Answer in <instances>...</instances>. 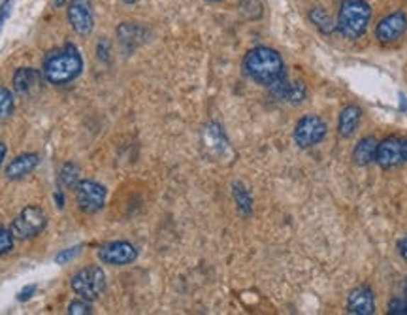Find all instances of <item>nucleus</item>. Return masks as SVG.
<instances>
[{"instance_id":"nucleus-11","label":"nucleus","mask_w":407,"mask_h":315,"mask_svg":"<svg viewBox=\"0 0 407 315\" xmlns=\"http://www.w3.org/2000/svg\"><path fill=\"white\" fill-rule=\"evenodd\" d=\"M407 31V17L403 11H394L391 16L383 17L377 27H375V36L383 44H392L406 34Z\"/></svg>"},{"instance_id":"nucleus-1","label":"nucleus","mask_w":407,"mask_h":315,"mask_svg":"<svg viewBox=\"0 0 407 315\" xmlns=\"http://www.w3.org/2000/svg\"><path fill=\"white\" fill-rule=\"evenodd\" d=\"M243 70L249 78L262 87H272L274 83L286 76L285 62L279 53L266 45H259L249 51L243 59Z\"/></svg>"},{"instance_id":"nucleus-28","label":"nucleus","mask_w":407,"mask_h":315,"mask_svg":"<svg viewBox=\"0 0 407 315\" xmlns=\"http://www.w3.org/2000/svg\"><path fill=\"white\" fill-rule=\"evenodd\" d=\"M13 2H16V0H4V2L0 4V31H2V27L6 25V21L10 19L11 10H13Z\"/></svg>"},{"instance_id":"nucleus-33","label":"nucleus","mask_w":407,"mask_h":315,"mask_svg":"<svg viewBox=\"0 0 407 315\" xmlns=\"http://www.w3.org/2000/svg\"><path fill=\"white\" fill-rule=\"evenodd\" d=\"M68 0H55V6H62V4H67Z\"/></svg>"},{"instance_id":"nucleus-21","label":"nucleus","mask_w":407,"mask_h":315,"mask_svg":"<svg viewBox=\"0 0 407 315\" xmlns=\"http://www.w3.org/2000/svg\"><path fill=\"white\" fill-rule=\"evenodd\" d=\"M309 21L313 23L323 34H332L336 31V23L328 16V11L323 10V8H313L309 11Z\"/></svg>"},{"instance_id":"nucleus-27","label":"nucleus","mask_w":407,"mask_h":315,"mask_svg":"<svg viewBox=\"0 0 407 315\" xmlns=\"http://www.w3.org/2000/svg\"><path fill=\"white\" fill-rule=\"evenodd\" d=\"M389 314L407 315V299H392L389 302Z\"/></svg>"},{"instance_id":"nucleus-25","label":"nucleus","mask_w":407,"mask_h":315,"mask_svg":"<svg viewBox=\"0 0 407 315\" xmlns=\"http://www.w3.org/2000/svg\"><path fill=\"white\" fill-rule=\"evenodd\" d=\"M79 251H82V245H74V248L65 249V251H61V253L57 255L55 262L57 265H67V262H70V260L74 259Z\"/></svg>"},{"instance_id":"nucleus-26","label":"nucleus","mask_w":407,"mask_h":315,"mask_svg":"<svg viewBox=\"0 0 407 315\" xmlns=\"http://www.w3.org/2000/svg\"><path fill=\"white\" fill-rule=\"evenodd\" d=\"M68 314H72V315L91 314V306H89V300H77V302H72V304L68 306Z\"/></svg>"},{"instance_id":"nucleus-15","label":"nucleus","mask_w":407,"mask_h":315,"mask_svg":"<svg viewBox=\"0 0 407 315\" xmlns=\"http://www.w3.org/2000/svg\"><path fill=\"white\" fill-rule=\"evenodd\" d=\"M203 144L209 150V153H213L217 157L225 155L228 148H230L225 136V131L217 123H209L208 127L203 128Z\"/></svg>"},{"instance_id":"nucleus-31","label":"nucleus","mask_w":407,"mask_h":315,"mask_svg":"<svg viewBox=\"0 0 407 315\" xmlns=\"http://www.w3.org/2000/svg\"><path fill=\"white\" fill-rule=\"evenodd\" d=\"M6 151H8V148H6V144H4V142H0V166H2V162H4Z\"/></svg>"},{"instance_id":"nucleus-9","label":"nucleus","mask_w":407,"mask_h":315,"mask_svg":"<svg viewBox=\"0 0 407 315\" xmlns=\"http://www.w3.org/2000/svg\"><path fill=\"white\" fill-rule=\"evenodd\" d=\"M68 21L79 36H89L94 27V13L91 0H72L68 4Z\"/></svg>"},{"instance_id":"nucleus-17","label":"nucleus","mask_w":407,"mask_h":315,"mask_svg":"<svg viewBox=\"0 0 407 315\" xmlns=\"http://www.w3.org/2000/svg\"><path fill=\"white\" fill-rule=\"evenodd\" d=\"M360 119H362V110H360L358 106H345V108L341 110L340 121H338V133H340L341 138H351L352 134L358 131Z\"/></svg>"},{"instance_id":"nucleus-35","label":"nucleus","mask_w":407,"mask_h":315,"mask_svg":"<svg viewBox=\"0 0 407 315\" xmlns=\"http://www.w3.org/2000/svg\"><path fill=\"white\" fill-rule=\"evenodd\" d=\"M123 2H127V4H134L136 0H123Z\"/></svg>"},{"instance_id":"nucleus-13","label":"nucleus","mask_w":407,"mask_h":315,"mask_svg":"<svg viewBox=\"0 0 407 315\" xmlns=\"http://www.w3.org/2000/svg\"><path fill=\"white\" fill-rule=\"evenodd\" d=\"M42 78H44V72H40L36 68H19L16 74H13V89H16L17 94L21 96H33L40 91L42 87Z\"/></svg>"},{"instance_id":"nucleus-36","label":"nucleus","mask_w":407,"mask_h":315,"mask_svg":"<svg viewBox=\"0 0 407 315\" xmlns=\"http://www.w3.org/2000/svg\"><path fill=\"white\" fill-rule=\"evenodd\" d=\"M206 2H219V0H206Z\"/></svg>"},{"instance_id":"nucleus-5","label":"nucleus","mask_w":407,"mask_h":315,"mask_svg":"<svg viewBox=\"0 0 407 315\" xmlns=\"http://www.w3.org/2000/svg\"><path fill=\"white\" fill-rule=\"evenodd\" d=\"M48 225V217H45V211L38 206H27L23 208L21 214L11 221V234L17 238V240H28V238L38 236L42 231Z\"/></svg>"},{"instance_id":"nucleus-22","label":"nucleus","mask_w":407,"mask_h":315,"mask_svg":"<svg viewBox=\"0 0 407 315\" xmlns=\"http://www.w3.org/2000/svg\"><path fill=\"white\" fill-rule=\"evenodd\" d=\"M59 182L65 189H76L79 183V168L74 162H67L59 174Z\"/></svg>"},{"instance_id":"nucleus-16","label":"nucleus","mask_w":407,"mask_h":315,"mask_svg":"<svg viewBox=\"0 0 407 315\" xmlns=\"http://www.w3.org/2000/svg\"><path fill=\"white\" fill-rule=\"evenodd\" d=\"M38 165L40 155H36V153H23V155L16 157L10 165L6 166V177L8 179H21V177L28 176Z\"/></svg>"},{"instance_id":"nucleus-32","label":"nucleus","mask_w":407,"mask_h":315,"mask_svg":"<svg viewBox=\"0 0 407 315\" xmlns=\"http://www.w3.org/2000/svg\"><path fill=\"white\" fill-rule=\"evenodd\" d=\"M55 200H57V202H59V208H62V206H65V204H62V194L61 193L55 194Z\"/></svg>"},{"instance_id":"nucleus-3","label":"nucleus","mask_w":407,"mask_h":315,"mask_svg":"<svg viewBox=\"0 0 407 315\" xmlns=\"http://www.w3.org/2000/svg\"><path fill=\"white\" fill-rule=\"evenodd\" d=\"M372 19V8L364 0H343L338 13L336 31L347 40L360 38Z\"/></svg>"},{"instance_id":"nucleus-20","label":"nucleus","mask_w":407,"mask_h":315,"mask_svg":"<svg viewBox=\"0 0 407 315\" xmlns=\"http://www.w3.org/2000/svg\"><path fill=\"white\" fill-rule=\"evenodd\" d=\"M232 197H234L238 211H240L242 216L247 217L253 214V199L249 197L247 189L243 187L242 183H234V185H232Z\"/></svg>"},{"instance_id":"nucleus-19","label":"nucleus","mask_w":407,"mask_h":315,"mask_svg":"<svg viewBox=\"0 0 407 315\" xmlns=\"http://www.w3.org/2000/svg\"><path fill=\"white\" fill-rule=\"evenodd\" d=\"M117 34H119V40H121V44L127 48V50H134L142 38L143 28L134 25V23H123L121 27L117 28Z\"/></svg>"},{"instance_id":"nucleus-7","label":"nucleus","mask_w":407,"mask_h":315,"mask_svg":"<svg viewBox=\"0 0 407 315\" xmlns=\"http://www.w3.org/2000/svg\"><path fill=\"white\" fill-rule=\"evenodd\" d=\"M106 191L104 185L93 182V179H85L79 182L76 187V202L79 210L85 214H96L104 208L106 204Z\"/></svg>"},{"instance_id":"nucleus-12","label":"nucleus","mask_w":407,"mask_h":315,"mask_svg":"<svg viewBox=\"0 0 407 315\" xmlns=\"http://www.w3.org/2000/svg\"><path fill=\"white\" fill-rule=\"evenodd\" d=\"M270 89V93L274 99L283 100V102H289V104H300L308 96V87L306 83L300 82V79H289L285 76L283 79H279L277 83H274Z\"/></svg>"},{"instance_id":"nucleus-6","label":"nucleus","mask_w":407,"mask_h":315,"mask_svg":"<svg viewBox=\"0 0 407 315\" xmlns=\"http://www.w3.org/2000/svg\"><path fill=\"white\" fill-rule=\"evenodd\" d=\"M328 134V125L319 116H303L294 127V142L302 150L319 145Z\"/></svg>"},{"instance_id":"nucleus-14","label":"nucleus","mask_w":407,"mask_h":315,"mask_svg":"<svg viewBox=\"0 0 407 315\" xmlns=\"http://www.w3.org/2000/svg\"><path fill=\"white\" fill-rule=\"evenodd\" d=\"M347 311L355 315H372L375 311L374 291L366 285L352 289L347 297Z\"/></svg>"},{"instance_id":"nucleus-18","label":"nucleus","mask_w":407,"mask_h":315,"mask_svg":"<svg viewBox=\"0 0 407 315\" xmlns=\"http://www.w3.org/2000/svg\"><path fill=\"white\" fill-rule=\"evenodd\" d=\"M377 145H379V142H377L374 136H366V138H362L355 145V150H352V160H355L358 166L372 165V162H375Z\"/></svg>"},{"instance_id":"nucleus-24","label":"nucleus","mask_w":407,"mask_h":315,"mask_svg":"<svg viewBox=\"0 0 407 315\" xmlns=\"http://www.w3.org/2000/svg\"><path fill=\"white\" fill-rule=\"evenodd\" d=\"M13 240H16V236L11 234V231L0 228V255L10 253L11 249H13Z\"/></svg>"},{"instance_id":"nucleus-37","label":"nucleus","mask_w":407,"mask_h":315,"mask_svg":"<svg viewBox=\"0 0 407 315\" xmlns=\"http://www.w3.org/2000/svg\"><path fill=\"white\" fill-rule=\"evenodd\" d=\"M406 299H407V287H406Z\"/></svg>"},{"instance_id":"nucleus-34","label":"nucleus","mask_w":407,"mask_h":315,"mask_svg":"<svg viewBox=\"0 0 407 315\" xmlns=\"http://www.w3.org/2000/svg\"><path fill=\"white\" fill-rule=\"evenodd\" d=\"M403 153H406V162H407V140H406V145H403Z\"/></svg>"},{"instance_id":"nucleus-10","label":"nucleus","mask_w":407,"mask_h":315,"mask_svg":"<svg viewBox=\"0 0 407 315\" xmlns=\"http://www.w3.org/2000/svg\"><path fill=\"white\" fill-rule=\"evenodd\" d=\"M138 257V249L130 242H111L99 249V259L110 266L133 265Z\"/></svg>"},{"instance_id":"nucleus-29","label":"nucleus","mask_w":407,"mask_h":315,"mask_svg":"<svg viewBox=\"0 0 407 315\" xmlns=\"http://www.w3.org/2000/svg\"><path fill=\"white\" fill-rule=\"evenodd\" d=\"M34 291H36V285H34V283L33 285H28V287L21 289V291H19V294H17V300H19V302H25V300H28L30 297H33Z\"/></svg>"},{"instance_id":"nucleus-8","label":"nucleus","mask_w":407,"mask_h":315,"mask_svg":"<svg viewBox=\"0 0 407 315\" xmlns=\"http://www.w3.org/2000/svg\"><path fill=\"white\" fill-rule=\"evenodd\" d=\"M403 145L406 140L391 136V138L383 140L377 145V153H375V162L383 168V170H392L406 162V153H403Z\"/></svg>"},{"instance_id":"nucleus-2","label":"nucleus","mask_w":407,"mask_h":315,"mask_svg":"<svg viewBox=\"0 0 407 315\" xmlns=\"http://www.w3.org/2000/svg\"><path fill=\"white\" fill-rule=\"evenodd\" d=\"M83 59L76 45L67 44L50 51L44 59V78L53 85H67L82 74Z\"/></svg>"},{"instance_id":"nucleus-23","label":"nucleus","mask_w":407,"mask_h":315,"mask_svg":"<svg viewBox=\"0 0 407 315\" xmlns=\"http://www.w3.org/2000/svg\"><path fill=\"white\" fill-rule=\"evenodd\" d=\"M13 114V94L6 87H0V119H8Z\"/></svg>"},{"instance_id":"nucleus-4","label":"nucleus","mask_w":407,"mask_h":315,"mask_svg":"<svg viewBox=\"0 0 407 315\" xmlns=\"http://www.w3.org/2000/svg\"><path fill=\"white\" fill-rule=\"evenodd\" d=\"M72 291L76 294H79L83 300H89V302H94L99 300L106 291V274L100 266H87V268H82L72 276Z\"/></svg>"},{"instance_id":"nucleus-30","label":"nucleus","mask_w":407,"mask_h":315,"mask_svg":"<svg viewBox=\"0 0 407 315\" xmlns=\"http://www.w3.org/2000/svg\"><path fill=\"white\" fill-rule=\"evenodd\" d=\"M398 253L402 255V259L407 260V236H403L400 242H398Z\"/></svg>"}]
</instances>
